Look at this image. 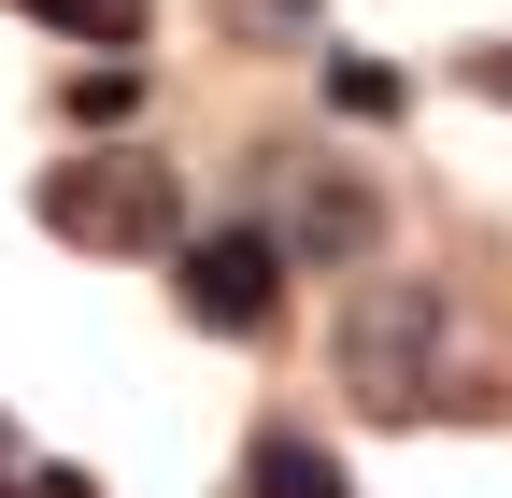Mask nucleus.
Masks as SVG:
<instances>
[{
    "instance_id": "nucleus-1",
    "label": "nucleus",
    "mask_w": 512,
    "mask_h": 498,
    "mask_svg": "<svg viewBox=\"0 0 512 498\" xmlns=\"http://www.w3.org/2000/svg\"><path fill=\"white\" fill-rule=\"evenodd\" d=\"M427 342H441V285H384V299H356V385H370V399H413Z\"/></svg>"
},
{
    "instance_id": "nucleus-2",
    "label": "nucleus",
    "mask_w": 512,
    "mask_h": 498,
    "mask_svg": "<svg viewBox=\"0 0 512 498\" xmlns=\"http://www.w3.org/2000/svg\"><path fill=\"white\" fill-rule=\"evenodd\" d=\"M185 314L200 328H271V242H200V257H185Z\"/></svg>"
},
{
    "instance_id": "nucleus-3",
    "label": "nucleus",
    "mask_w": 512,
    "mask_h": 498,
    "mask_svg": "<svg viewBox=\"0 0 512 498\" xmlns=\"http://www.w3.org/2000/svg\"><path fill=\"white\" fill-rule=\"evenodd\" d=\"M100 171H114V185H57V214L100 228V242H143V228L171 214V200H157V171H143V157H100Z\"/></svg>"
},
{
    "instance_id": "nucleus-4",
    "label": "nucleus",
    "mask_w": 512,
    "mask_h": 498,
    "mask_svg": "<svg viewBox=\"0 0 512 498\" xmlns=\"http://www.w3.org/2000/svg\"><path fill=\"white\" fill-rule=\"evenodd\" d=\"M299 242H328V257H356V242H370V200L313 171V185H299Z\"/></svg>"
},
{
    "instance_id": "nucleus-5",
    "label": "nucleus",
    "mask_w": 512,
    "mask_h": 498,
    "mask_svg": "<svg viewBox=\"0 0 512 498\" xmlns=\"http://www.w3.org/2000/svg\"><path fill=\"white\" fill-rule=\"evenodd\" d=\"M43 29H72V43H143V0H29Z\"/></svg>"
},
{
    "instance_id": "nucleus-6",
    "label": "nucleus",
    "mask_w": 512,
    "mask_h": 498,
    "mask_svg": "<svg viewBox=\"0 0 512 498\" xmlns=\"http://www.w3.org/2000/svg\"><path fill=\"white\" fill-rule=\"evenodd\" d=\"M256 498H342V470L313 442H271V456H256Z\"/></svg>"
},
{
    "instance_id": "nucleus-7",
    "label": "nucleus",
    "mask_w": 512,
    "mask_h": 498,
    "mask_svg": "<svg viewBox=\"0 0 512 498\" xmlns=\"http://www.w3.org/2000/svg\"><path fill=\"white\" fill-rule=\"evenodd\" d=\"M328 100H342V114H399V72H370V57H342V72H328Z\"/></svg>"
}]
</instances>
